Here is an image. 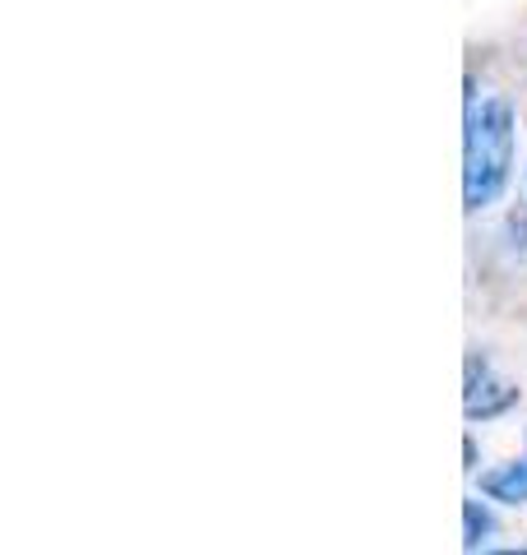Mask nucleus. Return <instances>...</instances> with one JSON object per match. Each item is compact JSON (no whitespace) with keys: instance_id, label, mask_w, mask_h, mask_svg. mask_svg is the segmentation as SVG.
Returning <instances> with one entry per match:
<instances>
[{"instance_id":"f257e3e1","label":"nucleus","mask_w":527,"mask_h":555,"mask_svg":"<svg viewBox=\"0 0 527 555\" xmlns=\"http://www.w3.org/2000/svg\"><path fill=\"white\" fill-rule=\"evenodd\" d=\"M514 167V112L509 102L486 93L467 102V134H463V199L467 208H486Z\"/></svg>"},{"instance_id":"f03ea898","label":"nucleus","mask_w":527,"mask_h":555,"mask_svg":"<svg viewBox=\"0 0 527 555\" xmlns=\"http://www.w3.org/2000/svg\"><path fill=\"white\" fill-rule=\"evenodd\" d=\"M514 403H518V389L490 371L486 357H472L467 361V393H463L467 416H481V422H486V416H500V412H509Z\"/></svg>"},{"instance_id":"7ed1b4c3","label":"nucleus","mask_w":527,"mask_h":555,"mask_svg":"<svg viewBox=\"0 0 527 555\" xmlns=\"http://www.w3.org/2000/svg\"><path fill=\"white\" fill-rule=\"evenodd\" d=\"M481 491L490 500H504V505H523V500H527V459L490 467V473L481 477Z\"/></svg>"},{"instance_id":"20e7f679","label":"nucleus","mask_w":527,"mask_h":555,"mask_svg":"<svg viewBox=\"0 0 527 555\" xmlns=\"http://www.w3.org/2000/svg\"><path fill=\"white\" fill-rule=\"evenodd\" d=\"M463 514H467V546H477V537L490 532V518L481 514L477 500H467V509H463Z\"/></svg>"},{"instance_id":"39448f33","label":"nucleus","mask_w":527,"mask_h":555,"mask_svg":"<svg viewBox=\"0 0 527 555\" xmlns=\"http://www.w3.org/2000/svg\"><path fill=\"white\" fill-rule=\"evenodd\" d=\"M496 555H527V551H496Z\"/></svg>"},{"instance_id":"423d86ee","label":"nucleus","mask_w":527,"mask_h":555,"mask_svg":"<svg viewBox=\"0 0 527 555\" xmlns=\"http://www.w3.org/2000/svg\"><path fill=\"white\" fill-rule=\"evenodd\" d=\"M523 459H527V454H523Z\"/></svg>"}]
</instances>
